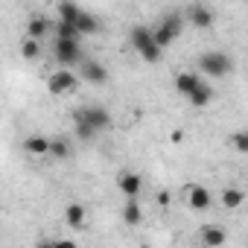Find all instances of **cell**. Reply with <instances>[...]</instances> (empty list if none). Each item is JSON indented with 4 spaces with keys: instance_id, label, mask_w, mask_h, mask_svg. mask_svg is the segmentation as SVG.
Listing matches in <instances>:
<instances>
[{
    "instance_id": "d6986e66",
    "label": "cell",
    "mask_w": 248,
    "mask_h": 248,
    "mask_svg": "<svg viewBox=\"0 0 248 248\" xmlns=\"http://www.w3.org/2000/svg\"><path fill=\"white\" fill-rule=\"evenodd\" d=\"M73 155V146L64 140V138H53V143H50V158H56V161H67Z\"/></svg>"
},
{
    "instance_id": "8992f818",
    "label": "cell",
    "mask_w": 248,
    "mask_h": 248,
    "mask_svg": "<svg viewBox=\"0 0 248 248\" xmlns=\"http://www.w3.org/2000/svg\"><path fill=\"white\" fill-rule=\"evenodd\" d=\"M79 73H73V67H59L56 73H50L47 76V91L53 93V96H67V93H73L76 88H79Z\"/></svg>"
},
{
    "instance_id": "3957f363",
    "label": "cell",
    "mask_w": 248,
    "mask_h": 248,
    "mask_svg": "<svg viewBox=\"0 0 248 248\" xmlns=\"http://www.w3.org/2000/svg\"><path fill=\"white\" fill-rule=\"evenodd\" d=\"M196 64H199V70H202L207 79H225V76L233 70L231 56L222 53V50H207V53H202V56L196 59Z\"/></svg>"
},
{
    "instance_id": "7a4b0ae2",
    "label": "cell",
    "mask_w": 248,
    "mask_h": 248,
    "mask_svg": "<svg viewBox=\"0 0 248 248\" xmlns=\"http://www.w3.org/2000/svg\"><path fill=\"white\" fill-rule=\"evenodd\" d=\"M129 41H132V50H135L146 64H158V62H161L164 47L155 41V32H152L149 27H132Z\"/></svg>"
},
{
    "instance_id": "cb8c5ba5",
    "label": "cell",
    "mask_w": 248,
    "mask_h": 248,
    "mask_svg": "<svg viewBox=\"0 0 248 248\" xmlns=\"http://www.w3.org/2000/svg\"><path fill=\"white\" fill-rule=\"evenodd\" d=\"M231 146H233V152L248 155V129H236V132L231 135Z\"/></svg>"
},
{
    "instance_id": "e0dca14e",
    "label": "cell",
    "mask_w": 248,
    "mask_h": 248,
    "mask_svg": "<svg viewBox=\"0 0 248 248\" xmlns=\"http://www.w3.org/2000/svg\"><path fill=\"white\" fill-rule=\"evenodd\" d=\"M64 222H67L70 228H85V207H82L79 202H70V204L64 207Z\"/></svg>"
},
{
    "instance_id": "9c48e42d",
    "label": "cell",
    "mask_w": 248,
    "mask_h": 248,
    "mask_svg": "<svg viewBox=\"0 0 248 248\" xmlns=\"http://www.w3.org/2000/svg\"><path fill=\"white\" fill-rule=\"evenodd\" d=\"M79 76H82L85 82H91V85H105V82H108V67H105L102 62H96V59H82Z\"/></svg>"
},
{
    "instance_id": "4fadbf2b",
    "label": "cell",
    "mask_w": 248,
    "mask_h": 248,
    "mask_svg": "<svg viewBox=\"0 0 248 248\" xmlns=\"http://www.w3.org/2000/svg\"><path fill=\"white\" fill-rule=\"evenodd\" d=\"M187 102H190L193 108H204V105H210V102H213V85H210V79H204V82L187 96Z\"/></svg>"
},
{
    "instance_id": "8fae6325",
    "label": "cell",
    "mask_w": 248,
    "mask_h": 248,
    "mask_svg": "<svg viewBox=\"0 0 248 248\" xmlns=\"http://www.w3.org/2000/svg\"><path fill=\"white\" fill-rule=\"evenodd\" d=\"M50 143H53V138L30 135V138L24 140V152H27V155H32V158H47V155H50Z\"/></svg>"
},
{
    "instance_id": "30bf717a",
    "label": "cell",
    "mask_w": 248,
    "mask_h": 248,
    "mask_svg": "<svg viewBox=\"0 0 248 248\" xmlns=\"http://www.w3.org/2000/svg\"><path fill=\"white\" fill-rule=\"evenodd\" d=\"M117 190L126 196V199H140L143 193V178L138 172H120L117 175Z\"/></svg>"
},
{
    "instance_id": "ba28073f",
    "label": "cell",
    "mask_w": 248,
    "mask_h": 248,
    "mask_svg": "<svg viewBox=\"0 0 248 248\" xmlns=\"http://www.w3.org/2000/svg\"><path fill=\"white\" fill-rule=\"evenodd\" d=\"M184 18H187L196 30H210V27L216 24L213 9H210V6H204V3H190V6H187V12H184Z\"/></svg>"
},
{
    "instance_id": "9a60e30c",
    "label": "cell",
    "mask_w": 248,
    "mask_h": 248,
    "mask_svg": "<svg viewBox=\"0 0 248 248\" xmlns=\"http://www.w3.org/2000/svg\"><path fill=\"white\" fill-rule=\"evenodd\" d=\"M82 6H76L73 0H59V21H67V24H76L82 18Z\"/></svg>"
},
{
    "instance_id": "6da1fadb",
    "label": "cell",
    "mask_w": 248,
    "mask_h": 248,
    "mask_svg": "<svg viewBox=\"0 0 248 248\" xmlns=\"http://www.w3.org/2000/svg\"><path fill=\"white\" fill-rule=\"evenodd\" d=\"M108 126H111V114L102 105H82L73 111V132L79 140H93Z\"/></svg>"
},
{
    "instance_id": "7402d4cb",
    "label": "cell",
    "mask_w": 248,
    "mask_h": 248,
    "mask_svg": "<svg viewBox=\"0 0 248 248\" xmlns=\"http://www.w3.org/2000/svg\"><path fill=\"white\" fill-rule=\"evenodd\" d=\"M76 27H79L82 35H93V32H99V21H96L91 12H82V18L76 21Z\"/></svg>"
},
{
    "instance_id": "ffe728a7",
    "label": "cell",
    "mask_w": 248,
    "mask_h": 248,
    "mask_svg": "<svg viewBox=\"0 0 248 248\" xmlns=\"http://www.w3.org/2000/svg\"><path fill=\"white\" fill-rule=\"evenodd\" d=\"M38 53H41V41L32 38V35H27V38L21 41V56H24V62H35Z\"/></svg>"
},
{
    "instance_id": "603a6c76",
    "label": "cell",
    "mask_w": 248,
    "mask_h": 248,
    "mask_svg": "<svg viewBox=\"0 0 248 248\" xmlns=\"http://www.w3.org/2000/svg\"><path fill=\"white\" fill-rule=\"evenodd\" d=\"M53 32H56L59 38H76V41H82L79 27H76V24H67V21H59V24L53 27Z\"/></svg>"
},
{
    "instance_id": "44dd1931",
    "label": "cell",
    "mask_w": 248,
    "mask_h": 248,
    "mask_svg": "<svg viewBox=\"0 0 248 248\" xmlns=\"http://www.w3.org/2000/svg\"><path fill=\"white\" fill-rule=\"evenodd\" d=\"M225 239H228V233L222 228H216V225H207L202 231V242L204 245H225Z\"/></svg>"
},
{
    "instance_id": "d4e9b609",
    "label": "cell",
    "mask_w": 248,
    "mask_h": 248,
    "mask_svg": "<svg viewBox=\"0 0 248 248\" xmlns=\"http://www.w3.org/2000/svg\"><path fill=\"white\" fill-rule=\"evenodd\" d=\"M155 202H158V204H161V207H170V202H172V196H170V193H167V190H161V193H158V199H155Z\"/></svg>"
},
{
    "instance_id": "277c9868",
    "label": "cell",
    "mask_w": 248,
    "mask_h": 248,
    "mask_svg": "<svg viewBox=\"0 0 248 248\" xmlns=\"http://www.w3.org/2000/svg\"><path fill=\"white\" fill-rule=\"evenodd\" d=\"M181 30H184V15L181 12H167V15H161V21L152 27V32H155V41L167 50L178 35H181Z\"/></svg>"
},
{
    "instance_id": "7c38bea8",
    "label": "cell",
    "mask_w": 248,
    "mask_h": 248,
    "mask_svg": "<svg viewBox=\"0 0 248 248\" xmlns=\"http://www.w3.org/2000/svg\"><path fill=\"white\" fill-rule=\"evenodd\" d=\"M204 79H207V76H199V73H190V70H184V73H178V76H175V91H178V93L187 99V96H190V93H193V91H196L202 82H204Z\"/></svg>"
},
{
    "instance_id": "5b68a950",
    "label": "cell",
    "mask_w": 248,
    "mask_h": 248,
    "mask_svg": "<svg viewBox=\"0 0 248 248\" xmlns=\"http://www.w3.org/2000/svg\"><path fill=\"white\" fill-rule=\"evenodd\" d=\"M53 56L62 67H79L82 64V44L76 38H53Z\"/></svg>"
},
{
    "instance_id": "52a82bcc",
    "label": "cell",
    "mask_w": 248,
    "mask_h": 248,
    "mask_svg": "<svg viewBox=\"0 0 248 248\" xmlns=\"http://www.w3.org/2000/svg\"><path fill=\"white\" fill-rule=\"evenodd\" d=\"M184 199H187V207L196 210V213H204V210H210V204H213V193H210L204 184H190V187L184 190Z\"/></svg>"
},
{
    "instance_id": "5bb4252c",
    "label": "cell",
    "mask_w": 248,
    "mask_h": 248,
    "mask_svg": "<svg viewBox=\"0 0 248 248\" xmlns=\"http://www.w3.org/2000/svg\"><path fill=\"white\" fill-rule=\"evenodd\" d=\"M53 30V24L47 21V15H32L30 18V24H27V35H32V38H47V32Z\"/></svg>"
},
{
    "instance_id": "2e32d148",
    "label": "cell",
    "mask_w": 248,
    "mask_h": 248,
    "mask_svg": "<svg viewBox=\"0 0 248 248\" xmlns=\"http://www.w3.org/2000/svg\"><path fill=\"white\" fill-rule=\"evenodd\" d=\"M123 222L126 225H140L143 222V207L138 199H126V207H123Z\"/></svg>"
},
{
    "instance_id": "ac0fdd59",
    "label": "cell",
    "mask_w": 248,
    "mask_h": 248,
    "mask_svg": "<svg viewBox=\"0 0 248 248\" xmlns=\"http://www.w3.org/2000/svg\"><path fill=\"white\" fill-rule=\"evenodd\" d=\"M219 202H222V207H228V210H233V207H239V204L245 202V193H242L239 187H228V190H222V196H219Z\"/></svg>"
}]
</instances>
